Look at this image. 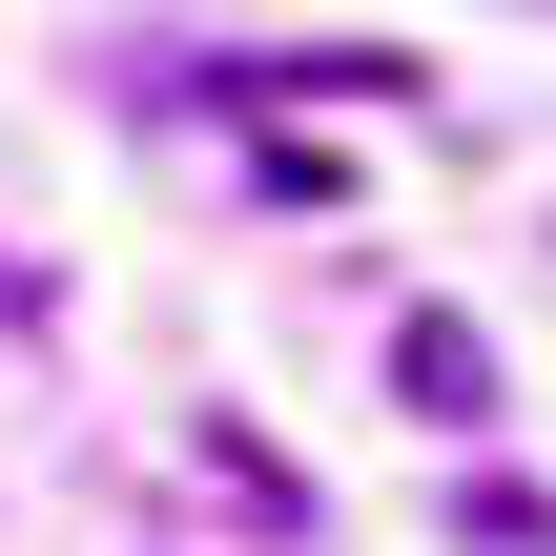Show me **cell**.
Listing matches in <instances>:
<instances>
[{
  "label": "cell",
  "instance_id": "obj_1",
  "mask_svg": "<svg viewBox=\"0 0 556 556\" xmlns=\"http://www.w3.org/2000/svg\"><path fill=\"white\" fill-rule=\"evenodd\" d=\"M392 392H413V433H495V351H475V309H413V330H392Z\"/></svg>",
  "mask_w": 556,
  "mask_h": 556
},
{
  "label": "cell",
  "instance_id": "obj_2",
  "mask_svg": "<svg viewBox=\"0 0 556 556\" xmlns=\"http://www.w3.org/2000/svg\"><path fill=\"white\" fill-rule=\"evenodd\" d=\"M454 536H475V556H556V495H536V475H475Z\"/></svg>",
  "mask_w": 556,
  "mask_h": 556
}]
</instances>
